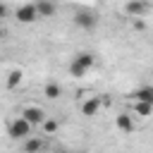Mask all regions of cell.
<instances>
[{
	"label": "cell",
	"mask_w": 153,
	"mask_h": 153,
	"mask_svg": "<svg viewBox=\"0 0 153 153\" xmlns=\"http://www.w3.org/2000/svg\"><path fill=\"white\" fill-rule=\"evenodd\" d=\"M31 129H33V124L26 120V117H17V120H12L10 122V127H7V134L12 136V139H26V136H31Z\"/></svg>",
	"instance_id": "obj_1"
},
{
	"label": "cell",
	"mask_w": 153,
	"mask_h": 153,
	"mask_svg": "<svg viewBox=\"0 0 153 153\" xmlns=\"http://www.w3.org/2000/svg\"><path fill=\"white\" fill-rule=\"evenodd\" d=\"M14 17H17V22H22V24H33L36 19H41V14H38V10H36V2L19 5V7L14 10Z\"/></svg>",
	"instance_id": "obj_2"
},
{
	"label": "cell",
	"mask_w": 153,
	"mask_h": 153,
	"mask_svg": "<svg viewBox=\"0 0 153 153\" xmlns=\"http://www.w3.org/2000/svg\"><path fill=\"white\" fill-rule=\"evenodd\" d=\"M74 26H79V29H84V31H91V29L98 26V14H93V12H88V10H79V12L74 14Z\"/></svg>",
	"instance_id": "obj_3"
},
{
	"label": "cell",
	"mask_w": 153,
	"mask_h": 153,
	"mask_svg": "<svg viewBox=\"0 0 153 153\" xmlns=\"http://www.w3.org/2000/svg\"><path fill=\"white\" fill-rule=\"evenodd\" d=\"M103 98L100 96H91V98H86L84 103H81V115L84 117H96L98 112H100V108H103Z\"/></svg>",
	"instance_id": "obj_4"
},
{
	"label": "cell",
	"mask_w": 153,
	"mask_h": 153,
	"mask_svg": "<svg viewBox=\"0 0 153 153\" xmlns=\"http://www.w3.org/2000/svg\"><path fill=\"white\" fill-rule=\"evenodd\" d=\"M22 117H26L33 127H38V124H43V122H45V110H43V108H38V105H26V108L22 110Z\"/></svg>",
	"instance_id": "obj_5"
},
{
	"label": "cell",
	"mask_w": 153,
	"mask_h": 153,
	"mask_svg": "<svg viewBox=\"0 0 153 153\" xmlns=\"http://www.w3.org/2000/svg\"><path fill=\"white\" fill-rule=\"evenodd\" d=\"M124 12H127L131 19H139L141 14H146V12H148V5H146L143 0H129V2L124 5Z\"/></svg>",
	"instance_id": "obj_6"
},
{
	"label": "cell",
	"mask_w": 153,
	"mask_h": 153,
	"mask_svg": "<svg viewBox=\"0 0 153 153\" xmlns=\"http://www.w3.org/2000/svg\"><path fill=\"white\" fill-rule=\"evenodd\" d=\"M115 127H117L120 131L129 134V131H134V117H131L129 112H120V115L115 117Z\"/></svg>",
	"instance_id": "obj_7"
},
{
	"label": "cell",
	"mask_w": 153,
	"mask_h": 153,
	"mask_svg": "<svg viewBox=\"0 0 153 153\" xmlns=\"http://www.w3.org/2000/svg\"><path fill=\"white\" fill-rule=\"evenodd\" d=\"M36 10H38L41 19H48L57 12V5H55V0H36Z\"/></svg>",
	"instance_id": "obj_8"
},
{
	"label": "cell",
	"mask_w": 153,
	"mask_h": 153,
	"mask_svg": "<svg viewBox=\"0 0 153 153\" xmlns=\"http://www.w3.org/2000/svg\"><path fill=\"white\" fill-rule=\"evenodd\" d=\"M43 148H45V141L38 139V136H26V139H24V146H22L24 153H38V151H43Z\"/></svg>",
	"instance_id": "obj_9"
},
{
	"label": "cell",
	"mask_w": 153,
	"mask_h": 153,
	"mask_svg": "<svg viewBox=\"0 0 153 153\" xmlns=\"http://www.w3.org/2000/svg\"><path fill=\"white\" fill-rule=\"evenodd\" d=\"M43 96H45L48 100H57V98L62 96V86H60V84H55V81H50V84H45Z\"/></svg>",
	"instance_id": "obj_10"
},
{
	"label": "cell",
	"mask_w": 153,
	"mask_h": 153,
	"mask_svg": "<svg viewBox=\"0 0 153 153\" xmlns=\"http://www.w3.org/2000/svg\"><path fill=\"white\" fill-rule=\"evenodd\" d=\"M134 100H146V103H153V86H141L131 93Z\"/></svg>",
	"instance_id": "obj_11"
},
{
	"label": "cell",
	"mask_w": 153,
	"mask_h": 153,
	"mask_svg": "<svg viewBox=\"0 0 153 153\" xmlns=\"http://www.w3.org/2000/svg\"><path fill=\"white\" fill-rule=\"evenodd\" d=\"M153 112V103H146V100H134V115L139 117H148Z\"/></svg>",
	"instance_id": "obj_12"
},
{
	"label": "cell",
	"mask_w": 153,
	"mask_h": 153,
	"mask_svg": "<svg viewBox=\"0 0 153 153\" xmlns=\"http://www.w3.org/2000/svg\"><path fill=\"white\" fill-rule=\"evenodd\" d=\"M74 60H76V62H81L86 69H93V67H96V55H93V53H76V55H74Z\"/></svg>",
	"instance_id": "obj_13"
},
{
	"label": "cell",
	"mask_w": 153,
	"mask_h": 153,
	"mask_svg": "<svg viewBox=\"0 0 153 153\" xmlns=\"http://www.w3.org/2000/svg\"><path fill=\"white\" fill-rule=\"evenodd\" d=\"M86 72H88V69H86L81 62H76V60H72V62H69V74H72L74 79H81Z\"/></svg>",
	"instance_id": "obj_14"
},
{
	"label": "cell",
	"mask_w": 153,
	"mask_h": 153,
	"mask_svg": "<svg viewBox=\"0 0 153 153\" xmlns=\"http://www.w3.org/2000/svg\"><path fill=\"white\" fill-rule=\"evenodd\" d=\"M22 69H12L10 74H7V88H17L19 84H22Z\"/></svg>",
	"instance_id": "obj_15"
},
{
	"label": "cell",
	"mask_w": 153,
	"mask_h": 153,
	"mask_svg": "<svg viewBox=\"0 0 153 153\" xmlns=\"http://www.w3.org/2000/svg\"><path fill=\"white\" fill-rule=\"evenodd\" d=\"M41 129H43V134H55V131L60 129V122H57V120H48V117H45V122L41 124Z\"/></svg>",
	"instance_id": "obj_16"
}]
</instances>
